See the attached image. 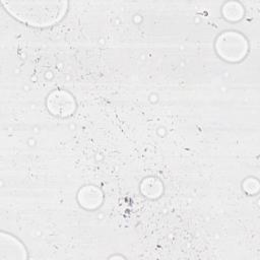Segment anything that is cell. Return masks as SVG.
Masks as SVG:
<instances>
[{
  "label": "cell",
  "instance_id": "3",
  "mask_svg": "<svg viewBox=\"0 0 260 260\" xmlns=\"http://www.w3.org/2000/svg\"><path fill=\"white\" fill-rule=\"evenodd\" d=\"M48 109L54 115L66 117L74 112L75 102L68 92L55 90L48 98Z\"/></svg>",
  "mask_w": 260,
  "mask_h": 260
},
{
  "label": "cell",
  "instance_id": "2",
  "mask_svg": "<svg viewBox=\"0 0 260 260\" xmlns=\"http://www.w3.org/2000/svg\"><path fill=\"white\" fill-rule=\"evenodd\" d=\"M216 51L221 58L228 61H240L248 51V44L242 35L225 31L216 41Z\"/></svg>",
  "mask_w": 260,
  "mask_h": 260
},
{
  "label": "cell",
  "instance_id": "6",
  "mask_svg": "<svg viewBox=\"0 0 260 260\" xmlns=\"http://www.w3.org/2000/svg\"><path fill=\"white\" fill-rule=\"evenodd\" d=\"M223 13L226 18L231 20H237L242 17V7L237 3H229L223 8Z\"/></svg>",
  "mask_w": 260,
  "mask_h": 260
},
{
  "label": "cell",
  "instance_id": "1",
  "mask_svg": "<svg viewBox=\"0 0 260 260\" xmlns=\"http://www.w3.org/2000/svg\"><path fill=\"white\" fill-rule=\"evenodd\" d=\"M5 9L19 21L36 26L47 27L59 22L65 15L68 3L57 2H5Z\"/></svg>",
  "mask_w": 260,
  "mask_h": 260
},
{
  "label": "cell",
  "instance_id": "5",
  "mask_svg": "<svg viewBox=\"0 0 260 260\" xmlns=\"http://www.w3.org/2000/svg\"><path fill=\"white\" fill-rule=\"evenodd\" d=\"M89 195L82 189L79 193V200L81 204L86 208H94L101 204L102 201V193L99 191V189H95L92 186H87Z\"/></svg>",
  "mask_w": 260,
  "mask_h": 260
},
{
  "label": "cell",
  "instance_id": "4",
  "mask_svg": "<svg viewBox=\"0 0 260 260\" xmlns=\"http://www.w3.org/2000/svg\"><path fill=\"white\" fill-rule=\"evenodd\" d=\"M5 253H7V255L5 256L4 259L25 258L24 247L11 235L1 234V256H3Z\"/></svg>",
  "mask_w": 260,
  "mask_h": 260
}]
</instances>
